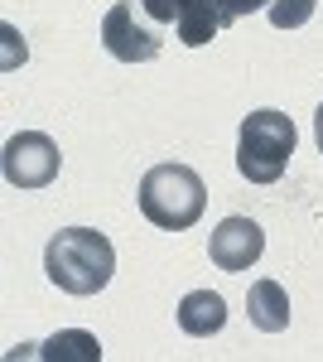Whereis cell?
<instances>
[{
  "instance_id": "1",
  "label": "cell",
  "mask_w": 323,
  "mask_h": 362,
  "mask_svg": "<svg viewBox=\"0 0 323 362\" xmlns=\"http://www.w3.org/2000/svg\"><path fill=\"white\" fill-rule=\"evenodd\" d=\"M44 271L68 295H97L116 271V251L97 227H63L44 251Z\"/></svg>"
},
{
  "instance_id": "2",
  "label": "cell",
  "mask_w": 323,
  "mask_h": 362,
  "mask_svg": "<svg viewBox=\"0 0 323 362\" xmlns=\"http://www.w3.org/2000/svg\"><path fill=\"white\" fill-rule=\"evenodd\" d=\"M208 208V184L189 165H155L140 179V213L160 232H184L203 218Z\"/></svg>"
},
{
  "instance_id": "3",
  "label": "cell",
  "mask_w": 323,
  "mask_h": 362,
  "mask_svg": "<svg viewBox=\"0 0 323 362\" xmlns=\"http://www.w3.org/2000/svg\"><path fill=\"white\" fill-rule=\"evenodd\" d=\"M295 145H299V131L285 112H275V107L251 112L242 121V140H237V169H242V179L275 184L285 174V165H290Z\"/></svg>"
},
{
  "instance_id": "4",
  "label": "cell",
  "mask_w": 323,
  "mask_h": 362,
  "mask_svg": "<svg viewBox=\"0 0 323 362\" xmlns=\"http://www.w3.org/2000/svg\"><path fill=\"white\" fill-rule=\"evenodd\" d=\"M0 169H5L10 189H49L58 179V169H63V155L44 131H20V136L5 140Z\"/></svg>"
},
{
  "instance_id": "5",
  "label": "cell",
  "mask_w": 323,
  "mask_h": 362,
  "mask_svg": "<svg viewBox=\"0 0 323 362\" xmlns=\"http://www.w3.org/2000/svg\"><path fill=\"white\" fill-rule=\"evenodd\" d=\"M160 44H164L160 29L140 25L131 0H116L102 15V49L111 58H121V63H150V58H160Z\"/></svg>"
},
{
  "instance_id": "6",
  "label": "cell",
  "mask_w": 323,
  "mask_h": 362,
  "mask_svg": "<svg viewBox=\"0 0 323 362\" xmlns=\"http://www.w3.org/2000/svg\"><path fill=\"white\" fill-rule=\"evenodd\" d=\"M261 251H266V232L261 223H251V218H222L213 227V237H208V256H213L217 271H251L256 261H261Z\"/></svg>"
},
{
  "instance_id": "7",
  "label": "cell",
  "mask_w": 323,
  "mask_h": 362,
  "mask_svg": "<svg viewBox=\"0 0 323 362\" xmlns=\"http://www.w3.org/2000/svg\"><path fill=\"white\" fill-rule=\"evenodd\" d=\"M10 358H39V362H102V343L82 329H63L49 343H29V348H15Z\"/></svg>"
},
{
  "instance_id": "8",
  "label": "cell",
  "mask_w": 323,
  "mask_h": 362,
  "mask_svg": "<svg viewBox=\"0 0 323 362\" xmlns=\"http://www.w3.org/2000/svg\"><path fill=\"white\" fill-rule=\"evenodd\" d=\"M227 324V300L217 290H189L179 300V329L189 338H213Z\"/></svg>"
},
{
  "instance_id": "9",
  "label": "cell",
  "mask_w": 323,
  "mask_h": 362,
  "mask_svg": "<svg viewBox=\"0 0 323 362\" xmlns=\"http://www.w3.org/2000/svg\"><path fill=\"white\" fill-rule=\"evenodd\" d=\"M246 314L261 334H285L290 329V295L280 280H256L246 295Z\"/></svg>"
},
{
  "instance_id": "10",
  "label": "cell",
  "mask_w": 323,
  "mask_h": 362,
  "mask_svg": "<svg viewBox=\"0 0 323 362\" xmlns=\"http://www.w3.org/2000/svg\"><path fill=\"white\" fill-rule=\"evenodd\" d=\"M314 5H319V0H270V25H275V29H299V25H309Z\"/></svg>"
},
{
  "instance_id": "11",
  "label": "cell",
  "mask_w": 323,
  "mask_h": 362,
  "mask_svg": "<svg viewBox=\"0 0 323 362\" xmlns=\"http://www.w3.org/2000/svg\"><path fill=\"white\" fill-rule=\"evenodd\" d=\"M140 10H145L155 25H174L179 10H184V0H140Z\"/></svg>"
},
{
  "instance_id": "12",
  "label": "cell",
  "mask_w": 323,
  "mask_h": 362,
  "mask_svg": "<svg viewBox=\"0 0 323 362\" xmlns=\"http://www.w3.org/2000/svg\"><path fill=\"white\" fill-rule=\"evenodd\" d=\"M314 140H319V150H323V102H319V112H314Z\"/></svg>"
}]
</instances>
